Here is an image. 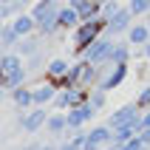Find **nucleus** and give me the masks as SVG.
Masks as SVG:
<instances>
[{
	"label": "nucleus",
	"instance_id": "f257e3e1",
	"mask_svg": "<svg viewBox=\"0 0 150 150\" xmlns=\"http://www.w3.org/2000/svg\"><path fill=\"white\" fill-rule=\"evenodd\" d=\"M59 8H62L59 0H37V3H31V17L37 20V31L42 37H54V34L62 31L59 28Z\"/></svg>",
	"mask_w": 150,
	"mask_h": 150
},
{
	"label": "nucleus",
	"instance_id": "f03ea898",
	"mask_svg": "<svg viewBox=\"0 0 150 150\" xmlns=\"http://www.w3.org/2000/svg\"><path fill=\"white\" fill-rule=\"evenodd\" d=\"M102 34H108V17H96V20L79 23L74 31H71V45H74V54H76V57H82L85 51H88L93 42L102 37Z\"/></svg>",
	"mask_w": 150,
	"mask_h": 150
},
{
	"label": "nucleus",
	"instance_id": "7ed1b4c3",
	"mask_svg": "<svg viewBox=\"0 0 150 150\" xmlns=\"http://www.w3.org/2000/svg\"><path fill=\"white\" fill-rule=\"evenodd\" d=\"M113 45H116V37L102 34L99 40H96L91 48L82 54V59H88V62H93V65H102V62H108V59H110V51H113Z\"/></svg>",
	"mask_w": 150,
	"mask_h": 150
},
{
	"label": "nucleus",
	"instance_id": "20e7f679",
	"mask_svg": "<svg viewBox=\"0 0 150 150\" xmlns=\"http://www.w3.org/2000/svg\"><path fill=\"white\" fill-rule=\"evenodd\" d=\"M133 23H136V14L127 6H122L116 14L108 20V34H110V37H122V34L130 31V25H133Z\"/></svg>",
	"mask_w": 150,
	"mask_h": 150
},
{
	"label": "nucleus",
	"instance_id": "39448f33",
	"mask_svg": "<svg viewBox=\"0 0 150 150\" xmlns=\"http://www.w3.org/2000/svg\"><path fill=\"white\" fill-rule=\"evenodd\" d=\"M48 110L45 108H31V110H23L20 113V127H23L25 133H37V130H42L45 127V122H48Z\"/></svg>",
	"mask_w": 150,
	"mask_h": 150
},
{
	"label": "nucleus",
	"instance_id": "423d86ee",
	"mask_svg": "<svg viewBox=\"0 0 150 150\" xmlns=\"http://www.w3.org/2000/svg\"><path fill=\"white\" fill-rule=\"evenodd\" d=\"M108 144H113V127H110V125H93V127H88V144H85V147L105 150Z\"/></svg>",
	"mask_w": 150,
	"mask_h": 150
},
{
	"label": "nucleus",
	"instance_id": "0eeeda50",
	"mask_svg": "<svg viewBox=\"0 0 150 150\" xmlns=\"http://www.w3.org/2000/svg\"><path fill=\"white\" fill-rule=\"evenodd\" d=\"M59 88L48 79H42L40 85H34V108H45V105H54Z\"/></svg>",
	"mask_w": 150,
	"mask_h": 150
},
{
	"label": "nucleus",
	"instance_id": "6e6552de",
	"mask_svg": "<svg viewBox=\"0 0 150 150\" xmlns=\"http://www.w3.org/2000/svg\"><path fill=\"white\" fill-rule=\"evenodd\" d=\"M71 59L68 57H54V59H48L45 62V74H42V79H48V82H57L59 76H65L68 71H71Z\"/></svg>",
	"mask_w": 150,
	"mask_h": 150
},
{
	"label": "nucleus",
	"instance_id": "1a4fd4ad",
	"mask_svg": "<svg viewBox=\"0 0 150 150\" xmlns=\"http://www.w3.org/2000/svg\"><path fill=\"white\" fill-rule=\"evenodd\" d=\"M139 113H142V108H139V105H122V108H116L113 110V113H110V119H108V125L113 127V130H116V127H122V125H127V122H133L136 116H139Z\"/></svg>",
	"mask_w": 150,
	"mask_h": 150
},
{
	"label": "nucleus",
	"instance_id": "9d476101",
	"mask_svg": "<svg viewBox=\"0 0 150 150\" xmlns=\"http://www.w3.org/2000/svg\"><path fill=\"white\" fill-rule=\"evenodd\" d=\"M127 74H130V65H127V62H125V65H113L108 74H105V79L99 82V88H105V91H116L119 85L127 79Z\"/></svg>",
	"mask_w": 150,
	"mask_h": 150
},
{
	"label": "nucleus",
	"instance_id": "9b49d317",
	"mask_svg": "<svg viewBox=\"0 0 150 150\" xmlns=\"http://www.w3.org/2000/svg\"><path fill=\"white\" fill-rule=\"evenodd\" d=\"M23 54H17V51H3V57H0V76H8L14 74V71H20V68H25L23 62Z\"/></svg>",
	"mask_w": 150,
	"mask_h": 150
},
{
	"label": "nucleus",
	"instance_id": "f8f14e48",
	"mask_svg": "<svg viewBox=\"0 0 150 150\" xmlns=\"http://www.w3.org/2000/svg\"><path fill=\"white\" fill-rule=\"evenodd\" d=\"M133 59V45L127 40H116V45H113V51H110V65H125V62H130Z\"/></svg>",
	"mask_w": 150,
	"mask_h": 150
},
{
	"label": "nucleus",
	"instance_id": "ddd939ff",
	"mask_svg": "<svg viewBox=\"0 0 150 150\" xmlns=\"http://www.w3.org/2000/svg\"><path fill=\"white\" fill-rule=\"evenodd\" d=\"M8 23L14 25V31L20 34V37H28V34H37V20L31 17V11H20V14L14 17V20H8Z\"/></svg>",
	"mask_w": 150,
	"mask_h": 150
},
{
	"label": "nucleus",
	"instance_id": "4468645a",
	"mask_svg": "<svg viewBox=\"0 0 150 150\" xmlns=\"http://www.w3.org/2000/svg\"><path fill=\"white\" fill-rule=\"evenodd\" d=\"M8 96H11V102H14L20 110H31V108H34V88H28V85L14 88Z\"/></svg>",
	"mask_w": 150,
	"mask_h": 150
},
{
	"label": "nucleus",
	"instance_id": "2eb2a0df",
	"mask_svg": "<svg viewBox=\"0 0 150 150\" xmlns=\"http://www.w3.org/2000/svg\"><path fill=\"white\" fill-rule=\"evenodd\" d=\"M45 130H48L51 136H65L68 133V116L65 110H54L48 116V122H45Z\"/></svg>",
	"mask_w": 150,
	"mask_h": 150
},
{
	"label": "nucleus",
	"instance_id": "dca6fc26",
	"mask_svg": "<svg viewBox=\"0 0 150 150\" xmlns=\"http://www.w3.org/2000/svg\"><path fill=\"white\" fill-rule=\"evenodd\" d=\"M125 40L133 45V48H142L144 42L150 40V28H147V23H133L130 25V31L125 34Z\"/></svg>",
	"mask_w": 150,
	"mask_h": 150
},
{
	"label": "nucleus",
	"instance_id": "f3484780",
	"mask_svg": "<svg viewBox=\"0 0 150 150\" xmlns=\"http://www.w3.org/2000/svg\"><path fill=\"white\" fill-rule=\"evenodd\" d=\"M79 23H82V20H79V11H76L74 6L62 3V8H59V28H62V31H74Z\"/></svg>",
	"mask_w": 150,
	"mask_h": 150
},
{
	"label": "nucleus",
	"instance_id": "a211bd4d",
	"mask_svg": "<svg viewBox=\"0 0 150 150\" xmlns=\"http://www.w3.org/2000/svg\"><path fill=\"white\" fill-rule=\"evenodd\" d=\"M40 37H42L40 31H37V34H28V37H23V40L17 42V54H23L25 59L34 57V54H40Z\"/></svg>",
	"mask_w": 150,
	"mask_h": 150
},
{
	"label": "nucleus",
	"instance_id": "6ab92c4d",
	"mask_svg": "<svg viewBox=\"0 0 150 150\" xmlns=\"http://www.w3.org/2000/svg\"><path fill=\"white\" fill-rule=\"evenodd\" d=\"M76 11H79V20L82 23L96 20V17H102V0H82V6L76 8Z\"/></svg>",
	"mask_w": 150,
	"mask_h": 150
},
{
	"label": "nucleus",
	"instance_id": "aec40b11",
	"mask_svg": "<svg viewBox=\"0 0 150 150\" xmlns=\"http://www.w3.org/2000/svg\"><path fill=\"white\" fill-rule=\"evenodd\" d=\"M20 40H23V37L14 31V25H11V23H6L3 28H0V45H3V51L17 48V42H20Z\"/></svg>",
	"mask_w": 150,
	"mask_h": 150
},
{
	"label": "nucleus",
	"instance_id": "412c9836",
	"mask_svg": "<svg viewBox=\"0 0 150 150\" xmlns=\"http://www.w3.org/2000/svg\"><path fill=\"white\" fill-rule=\"evenodd\" d=\"M0 79H3V88L11 93L14 88L25 85V79H28V68H20V71H14V74H8V76H0Z\"/></svg>",
	"mask_w": 150,
	"mask_h": 150
},
{
	"label": "nucleus",
	"instance_id": "4be33fe9",
	"mask_svg": "<svg viewBox=\"0 0 150 150\" xmlns=\"http://www.w3.org/2000/svg\"><path fill=\"white\" fill-rule=\"evenodd\" d=\"M108 93L110 91H105V88H91V105L96 110H102L105 105H108Z\"/></svg>",
	"mask_w": 150,
	"mask_h": 150
},
{
	"label": "nucleus",
	"instance_id": "5701e85b",
	"mask_svg": "<svg viewBox=\"0 0 150 150\" xmlns=\"http://www.w3.org/2000/svg\"><path fill=\"white\" fill-rule=\"evenodd\" d=\"M20 11H23V3H20V0H17V3H6V6H0V17H3V20H14Z\"/></svg>",
	"mask_w": 150,
	"mask_h": 150
},
{
	"label": "nucleus",
	"instance_id": "b1692460",
	"mask_svg": "<svg viewBox=\"0 0 150 150\" xmlns=\"http://www.w3.org/2000/svg\"><path fill=\"white\" fill-rule=\"evenodd\" d=\"M127 8H130L136 17H147V14H150V0H130Z\"/></svg>",
	"mask_w": 150,
	"mask_h": 150
},
{
	"label": "nucleus",
	"instance_id": "393cba45",
	"mask_svg": "<svg viewBox=\"0 0 150 150\" xmlns=\"http://www.w3.org/2000/svg\"><path fill=\"white\" fill-rule=\"evenodd\" d=\"M119 8H122V6H119V0H102V17H108V20H110Z\"/></svg>",
	"mask_w": 150,
	"mask_h": 150
},
{
	"label": "nucleus",
	"instance_id": "a878e982",
	"mask_svg": "<svg viewBox=\"0 0 150 150\" xmlns=\"http://www.w3.org/2000/svg\"><path fill=\"white\" fill-rule=\"evenodd\" d=\"M40 65H42V57H40V54L28 57V62H25V68H28V71H31V68H40Z\"/></svg>",
	"mask_w": 150,
	"mask_h": 150
},
{
	"label": "nucleus",
	"instance_id": "bb28decb",
	"mask_svg": "<svg viewBox=\"0 0 150 150\" xmlns=\"http://www.w3.org/2000/svg\"><path fill=\"white\" fill-rule=\"evenodd\" d=\"M136 54H142V59H150V40L144 42L142 48H136Z\"/></svg>",
	"mask_w": 150,
	"mask_h": 150
},
{
	"label": "nucleus",
	"instance_id": "cd10ccee",
	"mask_svg": "<svg viewBox=\"0 0 150 150\" xmlns=\"http://www.w3.org/2000/svg\"><path fill=\"white\" fill-rule=\"evenodd\" d=\"M40 147H42V144H23L20 150H40Z\"/></svg>",
	"mask_w": 150,
	"mask_h": 150
},
{
	"label": "nucleus",
	"instance_id": "c85d7f7f",
	"mask_svg": "<svg viewBox=\"0 0 150 150\" xmlns=\"http://www.w3.org/2000/svg\"><path fill=\"white\" fill-rule=\"evenodd\" d=\"M142 122H144V127H150V110H144V116H142Z\"/></svg>",
	"mask_w": 150,
	"mask_h": 150
},
{
	"label": "nucleus",
	"instance_id": "c756f323",
	"mask_svg": "<svg viewBox=\"0 0 150 150\" xmlns=\"http://www.w3.org/2000/svg\"><path fill=\"white\" fill-rule=\"evenodd\" d=\"M105 150H122V144H119V142H113V144H108Z\"/></svg>",
	"mask_w": 150,
	"mask_h": 150
},
{
	"label": "nucleus",
	"instance_id": "7c9ffc66",
	"mask_svg": "<svg viewBox=\"0 0 150 150\" xmlns=\"http://www.w3.org/2000/svg\"><path fill=\"white\" fill-rule=\"evenodd\" d=\"M40 150H59V147H54V144H42Z\"/></svg>",
	"mask_w": 150,
	"mask_h": 150
},
{
	"label": "nucleus",
	"instance_id": "2f4dec72",
	"mask_svg": "<svg viewBox=\"0 0 150 150\" xmlns=\"http://www.w3.org/2000/svg\"><path fill=\"white\" fill-rule=\"evenodd\" d=\"M6 3H17V0H0V6H6Z\"/></svg>",
	"mask_w": 150,
	"mask_h": 150
},
{
	"label": "nucleus",
	"instance_id": "473e14b6",
	"mask_svg": "<svg viewBox=\"0 0 150 150\" xmlns=\"http://www.w3.org/2000/svg\"><path fill=\"white\" fill-rule=\"evenodd\" d=\"M20 3H23V6H28V3H37V0H20Z\"/></svg>",
	"mask_w": 150,
	"mask_h": 150
},
{
	"label": "nucleus",
	"instance_id": "72a5a7b5",
	"mask_svg": "<svg viewBox=\"0 0 150 150\" xmlns=\"http://www.w3.org/2000/svg\"><path fill=\"white\" fill-rule=\"evenodd\" d=\"M144 23H147V28H150V14H147V17H144Z\"/></svg>",
	"mask_w": 150,
	"mask_h": 150
}]
</instances>
